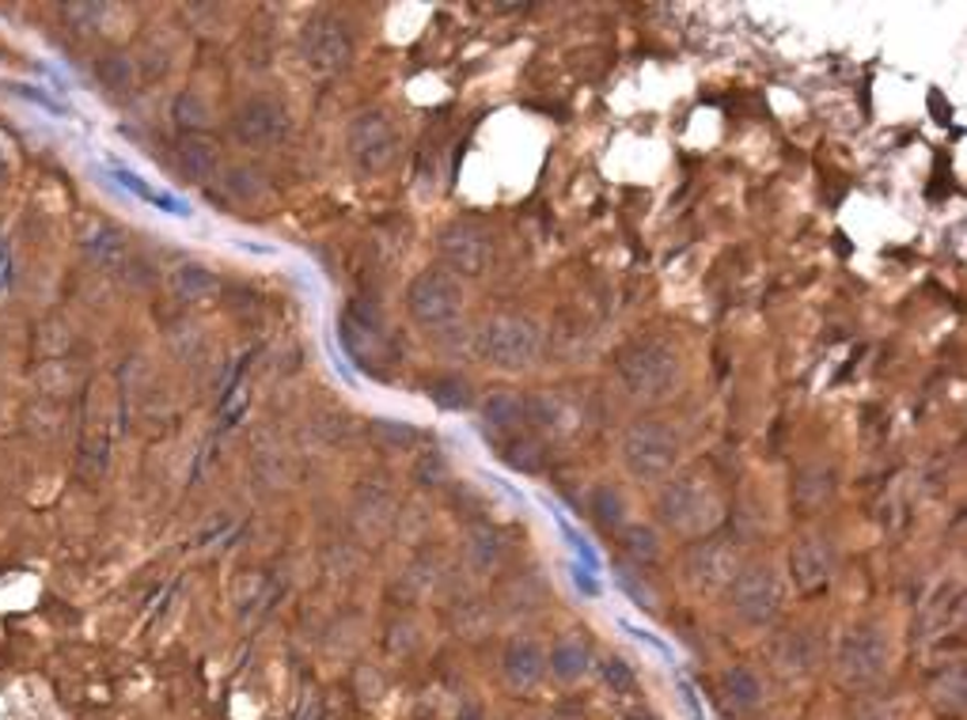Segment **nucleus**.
Returning a JSON list of instances; mask_svg holds the SVG:
<instances>
[{"label":"nucleus","mask_w":967,"mask_h":720,"mask_svg":"<svg viewBox=\"0 0 967 720\" xmlns=\"http://www.w3.org/2000/svg\"><path fill=\"white\" fill-rule=\"evenodd\" d=\"M437 251H440L445 270L456 273L459 281L482 278L493 262V239L482 225H475V220H451L437 239Z\"/></svg>","instance_id":"1a4fd4ad"},{"label":"nucleus","mask_w":967,"mask_h":720,"mask_svg":"<svg viewBox=\"0 0 967 720\" xmlns=\"http://www.w3.org/2000/svg\"><path fill=\"white\" fill-rule=\"evenodd\" d=\"M304 61L315 73H342L353 61V39L339 20H312L304 27Z\"/></svg>","instance_id":"ddd939ff"},{"label":"nucleus","mask_w":967,"mask_h":720,"mask_svg":"<svg viewBox=\"0 0 967 720\" xmlns=\"http://www.w3.org/2000/svg\"><path fill=\"white\" fill-rule=\"evenodd\" d=\"M618 387L637 403H664L683 384V357L664 337H634L615 357Z\"/></svg>","instance_id":"f257e3e1"},{"label":"nucleus","mask_w":967,"mask_h":720,"mask_svg":"<svg viewBox=\"0 0 967 720\" xmlns=\"http://www.w3.org/2000/svg\"><path fill=\"white\" fill-rule=\"evenodd\" d=\"M398 145H403V133H398L395 118L387 111H361L345 126V156H350V164L365 179L387 171L395 164Z\"/></svg>","instance_id":"423d86ee"},{"label":"nucleus","mask_w":967,"mask_h":720,"mask_svg":"<svg viewBox=\"0 0 967 720\" xmlns=\"http://www.w3.org/2000/svg\"><path fill=\"white\" fill-rule=\"evenodd\" d=\"M467 557H471L475 568H493L497 562H501V535L490 528H478L471 531V539H467Z\"/></svg>","instance_id":"c85d7f7f"},{"label":"nucleus","mask_w":967,"mask_h":720,"mask_svg":"<svg viewBox=\"0 0 967 720\" xmlns=\"http://www.w3.org/2000/svg\"><path fill=\"white\" fill-rule=\"evenodd\" d=\"M501 675L512 690L539 687L547 675V648L528 634L509 637V645H505V653H501Z\"/></svg>","instance_id":"4468645a"},{"label":"nucleus","mask_w":967,"mask_h":720,"mask_svg":"<svg viewBox=\"0 0 967 720\" xmlns=\"http://www.w3.org/2000/svg\"><path fill=\"white\" fill-rule=\"evenodd\" d=\"M789 576H793V588L812 595L820 588H828V581L835 576V550L823 535H804L793 542L789 550Z\"/></svg>","instance_id":"f8f14e48"},{"label":"nucleus","mask_w":967,"mask_h":720,"mask_svg":"<svg viewBox=\"0 0 967 720\" xmlns=\"http://www.w3.org/2000/svg\"><path fill=\"white\" fill-rule=\"evenodd\" d=\"M831 493H835V474H831V467H804L801 478L793 482V501L801 512H820L823 504L831 501Z\"/></svg>","instance_id":"6ab92c4d"},{"label":"nucleus","mask_w":967,"mask_h":720,"mask_svg":"<svg viewBox=\"0 0 967 720\" xmlns=\"http://www.w3.org/2000/svg\"><path fill=\"white\" fill-rule=\"evenodd\" d=\"M603 682H607L615 695H630L634 690V671H630L626 660H618V656H611V660H603Z\"/></svg>","instance_id":"473e14b6"},{"label":"nucleus","mask_w":967,"mask_h":720,"mask_svg":"<svg viewBox=\"0 0 967 720\" xmlns=\"http://www.w3.org/2000/svg\"><path fill=\"white\" fill-rule=\"evenodd\" d=\"M725 592H729L736 618L756 629L770 626L786 607V584L770 565H744Z\"/></svg>","instance_id":"0eeeda50"},{"label":"nucleus","mask_w":967,"mask_h":720,"mask_svg":"<svg viewBox=\"0 0 967 720\" xmlns=\"http://www.w3.org/2000/svg\"><path fill=\"white\" fill-rule=\"evenodd\" d=\"M740 568V546L725 535L695 539L683 554V581L695 592H725Z\"/></svg>","instance_id":"6e6552de"},{"label":"nucleus","mask_w":967,"mask_h":720,"mask_svg":"<svg viewBox=\"0 0 967 720\" xmlns=\"http://www.w3.org/2000/svg\"><path fill=\"white\" fill-rule=\"evenodd\" d=\"M429 398L445 410H471L475 395H471V384L464 376H440L429 384Z\"/></svg>","instance_id":"a878e982"},{"label":"nucleus","mask_w":967,"mask_h":720,"mask_svg":"<svg viewBox=\"0 0 967 720\" xmlns=\"http://www.w3.org/2000/svg\"><path fill=\"white\" fill-rule=\"evenodd\" d=\"M835 668L842 675V682H850V687L876 682L884 675V668H888V637L876 626L846 629L835 653Z\"/></svg>","instance_id":"9d476101"},{"label":"nucleus","mask_w":967,"mask_h":720,"mask_svg":"<svg viewBox=\"0 0 967 720\" xmlns=\"http://www.w3.org/2000/svg\"><path fill=\"white\" fill-rule=\"evenodd\" d=\"M656 515L683 539H703L721 523V497L703 474H672L656 493Z\"/></svg>","instance_id":"7ed1b4c3"},{"label":"nucleus","mask_w":967,"mask_h":720,"mask_svg":"<svg viewBox=\"0 0 967 720\" xmlns=\"http://www.w3.org/2000/svg\"><path fill=\"white\" fill-rule=\"evenodd\" d=\"M934 698L942 709H960L964 706V671L953 668L948 675H942V679L934 682Z\"/></svg>","instance_id":"2f4dec72"},{"label":"nucleus","mask_w":967,"mask_h":720,"mask_svg":"<svg viewBox=\"0 0 967 720\" xmlns=\"http://www.w3.org/2000/svg\"><path fill=\"white\" fill-rule=\"evenodd\" d=\"M95 254L103 258V262H114V258L122 254V239L114 236V232H95Z\"/></svg>","instance_id":"f704fd0d"},{"label":"nucleus","mask_w":967,"mask_h":720,"mask_svg":"<svg viewBox=\"0 0 967 720\" xmlns=\"http://www.w3.org/2000/svg\"><path fill=\"white\" fill-rule=\"evenodd\" d=\"M171 111H175V126H179L183 133H198V129H206L212 122L209 103L201 100L198 92H183L179 100H175Z\"/></svg>","instance_id":"cd10ccee"},{"label":"nucleus","mask_w":967,"mask_h":720,"mask_svg":"<svg viewBox=\"0 0 967 720\" xmlns=\"http://www.w3.org/2000/svg\"><path fill=\"white\" fill-rule=\"evenodd\" d=\"M683 440L661 417H634L618 437V463L634 482L661 486L679 470Z\"/></svg>","instance_id":"f03ea898"},{"label":"nucleus","mask_w":967,"mask_h":720,"mask_svg":"<svg viewBox=\"0 0 967 720\" xmlns=\"http://www.w3.org/2000/svg\"><path fill=\"white\" fill-rule=\"evenodd\" d=\"M774 664L782 671H793V675H804L815 668V660H820V645H815V637L809 634V629H793V634H782L774 641Z\"/></svg>","instance_id":"f3484780"},{"label":"nucleus","mask_w":967,"mask_h":720,"mask_svg":"<svg viewBox=\"0 0 967 720\" xmlns=\"http://www.w3.org/2000/svg\"><path fill=\"white\" fill-rule=\"evenodd\" d=\"M482 421L497 437H517L523 429V398L512 390H493L482 398Z\"/></svg>","instance_id":"dca6fc26"},{"label":"nucleus","mask_w":967,"mask_h":720,"mask_svg":"<svg viewBox=\"0 0 967 720\" xmlns=\"http://www.w3.org/2000/svg\"><path fill=\"white\" fill-rule=\"evenodd\" d=\"M467 307V289L456 273H448L445 265H429L418 278L406 284V311L410 319L425 331L433 326H448L464 315Z\"/></svg>","instance_id":"39448f33"},{"label":"nucleus","mask_w":967,"mask_h":720,"mask_svg":"<svg viewBox=\"0 0 967 720\" xmlns=\"http://www.w3.org/2000/svg\"><path fill=\"white\" fill-rule=\"evenodd\" d=\"M114 179H118L122 186H129V190H133V194H141V198L156 201V206H159V209H167V212H179V217H183V212H186L183 206H175V201H171V198H167V194H156V190H153V186H145V182H141V179H137V175H133V171H114Z\"/></svg>","instance_id":"72a5a7b5"},{"label":"nucleus","mask_w":967,"mask_h":720,"mask_svg":"<svg viewBox=\"0 0 967 720\" xmlns=\"http://www.w3.org/2000/svg\"><path fill=\"white\" fill-rule=\"evenodd\" d=\"M618 720H653V713H642V709H634V713H623Z\"/></svg>","instance_id":"c9c22d12"},{"label":"nucleus","mask_w":967,"mask_h":720,"mask_svg":"<svg viewBox=\"0 0 967 720\" xmlns=\"http://www.w3.org/2000/svg\"><path fill=\"white\" fill-rule=\"evenodd\" d=\"M0 273H8V254L0 251Z\"/></svg>","instance_id":"e433bc0d"},{"label":"nucleus","mask_w":967,"mask_h":720,"mask_svg":"<svg viewBox=\"0 0 967 720\" xmlns=\"http://www.w3.org/2000/svg\"><path fill=\"white\" fill-rule=\"evenodd\" d=\"M721 687H725V698H729L736 709L762 706V679L751 668H744V664H736V668L721 675Z\"/></svg>","instance_id":"4be33fe9"},{"label":"nucleus","mask_w":967,"mask_h":720,"mask_svg":"<svg viewBox=\"0 0 967 720\" xmlns=\"http://www.w3.org/2000/svg\"><path fill=\"white\" fill-rule=\"evenodd\" d=\"M171 284H175V292L186 300H209V296H217V289H220V281L212 278L209 270H201V265H179Z\"/></svg>","instance_id":"393cba45"},{"label":"nucleus","mask_w":967,"mask_h":720,"mask_svg":"<svg viewBox=\"0 0 967 720\" xmlns=\"http://www.w3.org/2000/svg\"><path fill=\"white\" fill-rule=\"evenodd\" d=\"M228 133H232L236 145L254 148V153L281 145V140L289 137V111H285V103L273 100V95H251V100H247L232 114V126H228Z\"/></svg>","instance_id":"9b49d317"},{"label":"nucleus","mask_w":967,"mask_h":720,"mask_svg":"<svg viewBox=\"0 0 967 720\" xmlns=\"http://www.w3.org/2000/svg\"><path fill=\"white\" fill-rule=\"evenodd\" d=\"M368 429L372 437L379 440V448H410V444L418 440V432H414L410 425H398V421H372Z\"/></svg>","instance_id":"7c9ffc66"},{"label":"nucleus","mask_w":967,"mask_h":720,"mask_svg":"<svg viewBox=\"0 0 967 720\" xmlns=\"http://www.w3.org/2000/svg\"><path fill=\"white\" fill-rule=\"evenodd\" d=\"M539 349H543V334H539V326L528 315H517V311L490 315L475 331L478 357L497 372H509V376L528 372L539 361Z\"/></svg>","instance_id":"20e7f679"},{"label":"nucleus","mask_w":967,"mask_h":720,"mask_svg":"<svg viewBox=\"0 0 967 720\" xmlns=\"http://www.w3.org/2000/svg\"><path fill=\"white\" fill-rule=\"evenodd\" d=\"M179 164L194 182H209L220 171V153L206 137H186L179 148Z\"/></svg>","instance_id":"aec40b11"},{"label":"nucleus","mask_w":967,"mask_h":720,"mask_svg":"<svg viewBox=\"0 0 967 720\" xmlns=\"http://www.w3.org/2000/svg\"><path fill=\"white\" fill-rule=\"evenodd\" d=\"M589 512L600 531H623L626 528V497L615 486H596L589 493Z\"/></svg>","instance_id":"412c9836"},{"label":"nucleus","mask_w":967,"mask_h":720,"mask_svg":"<svg viewBox=\"0 0 967 720\" xmlns=\"http://www.w3.org/2000/svg\"><path fill=\"white\" fill-rule=\"evenodd\" d=\"M225 190H228V198L239 201V206H254V201L266 198V182L259 179V171H251V167H228Z\"/></svg>","instance_id":"bb28decb"},{"label":"nucleus","mask_w":967,"mask_h":720,"mask_svg":"<svg viewBox=\"0 0 967 720\" xmlns=\"http://www.w3.org/2000/svg\"><path fill=\"white\" fill-rule=\"evenodd\" d=\"M573 410L562 403L558 395H547V390H536V395H523V425H531L543 437H558V432L573 429Z\"/></svg>","instance_id":"2eb2a0df"},{"label":"nucleus","mask_w":967,"mask_h":720,"mask_svg":"<svg viewBox=\"0 0 967 720\" xmlns=\"http://www.w3.org/2000/svg\"><path fill=\"white\" fill-rule=\"evenodd\" d=\"M95 80H100L103 87H111V92H129L133 80H137V69H133L126 53H103V58L95 61Z\"/></svg>","instance_id":"5701e85b"},{"label":"nucleus","mask_w":967,"mask_h":720,"mask_svg":"<svg viewBox=\"0 0 967 720\" xmlns=\"http://www.w3.org/2000/svg\"><path fill=\"white\" fill-rule=\"evenodd\" d=\"M547 668H550V675H554V679H562V682L584 679V675H589V668H592L589 645H584L581 637H562V641L550 645Z\"/></svg>","instance_id":"a211bd4d"},{"label":"nucleus","mask_w":967,"mask_h":720,"mask_svg":"<svg viewBox=\"0 0 967 720\" xmlns=\"http://www.w3.org/2000/svg\"><path fill=\"white\" fill-rule=\"evenodd\" d=\"M618 535H623L618 542H623V550L634 557V562L645 565V562H656V557H661V535H656L649 523H626Z\"/></svg>","instance_id":"b1692460"},{"label":"nucleus","mask_w":967,"mask_h":720,"mask_svg":"<svg viewBox=\"0 0 967 720\" xmlns=\"http://www.w3.org/2000/svg\"><path fill=\"white\" fill-rule=\"evenodd\" d=\"M543 456H547V448L539 440H531V437L505 444V463L517 467V470H539V467H543Z\"/></svg>","instance_id":"c756f323"}]
</instances>
